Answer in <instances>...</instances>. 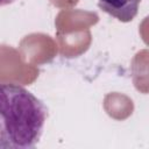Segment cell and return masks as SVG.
<instances>
[{"mask_svg": "<svg viewBox=\"0 0 149 149\" xmlns=\"http://www.w3.org/2000/svg\"><path fill=\"white\" fill-rule=\"evenodd\" d=\"M16 0H0V7L1 6H6V5H10L13 2H15Z\"/></svg>", "mask_w": 149, "mask_h": 149, "instance_id": "3957f363", "label": "cell"}, {"mask_svg": "<svg viewBox=\"0 0 149 149\" xmlns=\"http://www.w3.org/2000/svg\"><path fill=\"white\" fill-rule=\"evenodd\" d=\"M48 118L44 102L15 83L0 81V148H34Z\"/></svg>", "mask_w": 149, "mask_h": 149, "instance_id": "6da1fadb", "label": "cell"}, {"mask_svg": "<svg viewBox=\"0 0 149 149\" xmlns=\"http://www.w3.org/2000/svg\"><path fill=\"white\" fill-rule=\"evenodd\" d=\"M141 0H99V8L121 22L132 21L139 12Z\"/></svg>", "mask_w": 149, "mask_h": 149, "instance_id": "7a4b0ae2", "label": "cell"}]
</instances>
